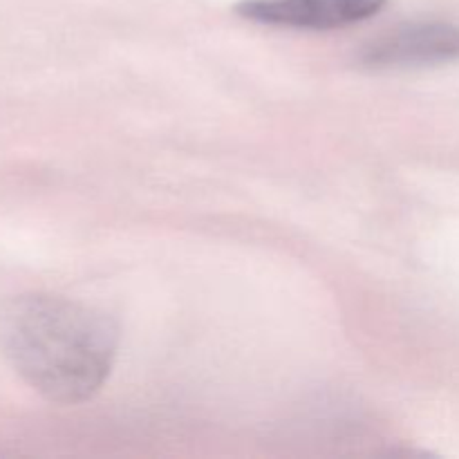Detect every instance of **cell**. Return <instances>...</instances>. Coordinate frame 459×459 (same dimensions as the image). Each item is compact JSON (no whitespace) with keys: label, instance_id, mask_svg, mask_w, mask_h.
Returning <instances> with one entry per match:
<instances>
[{"label":"cell","instance_id":"cell-1","mask_svg":"<svg viewBox=\"0 0 459 459\" xmlns=\"http://www.w3.org/2000/svg\"><path fill=\"white\" fill-rule=\"evenodd\" d=\"M119 327L108 314L54 294H16L0 300V357L58 406L92 399L110 377Z\"/></svg>","mask_w":459,"mask_h":459},{"label":"cell","instance_id":"cell-2","mask_svg":"<svg viewBox=\"0 0 459 459\" xmlns=\"http://www.w3.org/2000/svg\"><path fill=\"white\" fill-rule=\"evenodd\" d=\"M459 61V25L444 21L406 22L366 43L359 63L370 70H420Z\"/></svg>","mask_w":459,"mask_h":459},{"label":"cell","instance_id":"cell-3","mask_svg":"<svg viewBox=\"0 0 459 459\" xmlns=\"http://www.w3.org/2000/svg\"><path fill=\"white\" fill-rule=\"evenodd\" d=\"M384 7L385 0H242L236 12L260 25L330 31L368 21Z\"/></svg>","mask_w":459,"mask_h":459}]
</instances>
